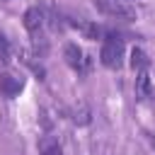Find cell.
<instances>
[{"label":"cell","instance_id":"5b68a950","mask_svg":"<svg viewBox=\"0 0 155 155\" xmlns=\"http://www.w3.org/2000/svg\"><path fill=\"white\" fill-rule=\"evenodd\" d=\"M22 87H24V80L22 78H17L12 73H0V92H2V97L12 99L15 94L22 92Z\"/></svg>","mask_w":155,"mask_h":155},{"label":"cell","instance_id":"52a82bcc","mask_svg":"<svg viewBox=\"0 0 155 155\" xmlns=\"http://www.w3.org/2000/svg\"><path fill=\"white\" fill-rule=\"evenodd\" d=\"M39 155H61L58 140L51 138V136H44V138L39 140Z\"/></svg>","mask_w":155,"mask_h":155},{"label":"cell","instance_id":"30bf717a","mask_svg":"<svg viewBox=\"0 0 155 155\" xmlns=\"http://www.w3.org/2000/svg\"><path fill=\"white\" fill-rule=\"evenodd\" d=\"M0 61L2 63H7L10 61V44H7V39L0 34Z\"/></svg>","mask_w":155,"mask_h":155},{"label":"cell","instance_id":"8fae6325","mask_svg":"<svg viewBox=\"0 0 155 155\" xmlns=\"http://www.w3.org/2000/svg\"><path fill=\"white\" fill-rule=\"evenodd\" d=\"M150 138V143H153V148H155V136H148Z\"/></svg>","mask_w":155,"mask_h":155},{"label":"cell","instance_id":"8992f818","mask_svg":"<svg viewBox=\"0 0 155 155\" xmlns=\"http://www.w3.org/2000/svg\"><path fill=\"white\" fill-rule=\"evenodd\" d=\"M150 92H153V87H150V75H148V70H138V75H136V97H138V99H148Z\"/></svg>","mask_w":155,"mask_h":155},{"label":"cell","instance_id":"ba28073f","mask_svg":"<svg viewBox=\"0 0 155 155\" xmlns=\"http://www.w3.org/2000/svg\"><path fill=\"white\" fill-rule=\"evenodd\" d=\"M131 65H133L136 70H148L150 61H148L145 51H140V48H133V51H131Z\"/></svg>","mask_w":155,"mask_h":155},{"label":"cell","instance_id":"7a4b0ae2","mask_svg":"<svg viewBox=\"0 0 155 155\" xmlns=\"http://www.w3.org/2000/svg\"><path fill=\"white\" fill-rule=\"evenodd\" d=\"M99 58H102V65H107L111 70L121 68V63H124V39L119 34H107L104 41H102Z\"/></svg>","mask_w":155,"mask_h":155},{"label":"cell","instance_id":"277c9868","mask_svg":"<svg viewBox=\"0 0 155 155\" xmlns=\"http://www.w3.org/2000/svg\"><path fill=\"white\" fill-rule=\"evenodd\" d=\"M63 56H65V63L73 68V70H78V73H87V65H90V61H87V56H85V51L78 46V44H65V48H63Z\"/></svg>","mask_w":155,"mask_h":155},{"label":"cell","instance_id":"6da1fadb","mask_svg":"<svg viewBox=\"0 0 155 155\" xmlns=\"http://www.w3.org/2000/svg\"><path fill=\"white\" fill-rule=\"evenodd\" d=\"M24 27H27L31 41H34L36 53H46L48 41H46V15H44V10L41 7H29L24 12Z\"/></svg>","mask_w":155,"mask_h":155},{"label":"cell","instance_id":"3957f363","mask_svg":"<svg viewBox=\"0 0 155 155\" xmlns=\"http://www.w3.org/2000/svg\"><path fill=\"white\" fill-rule=\"evenodd\" d=\"M94 7L107 15V17H116V19H136V10L121 0H94Z\"/></svg>","mask_w":155,"mask_h":155},{"label":"cell","instance_id":"9c48e42d","mask_svg":"<svg viewBox=\"0 0 155 155\" xmlns=\"http://www.w3.org/2000/svg\"><path fill=\"white\" fill-rule=\"evenodd\" d=\"M73 24H75L87 39H97V36H99V27H97V24H90V22H82V19H78V22H73Z\"/></svg>","mask_w":155,"mask_h":155}]
</instances>
